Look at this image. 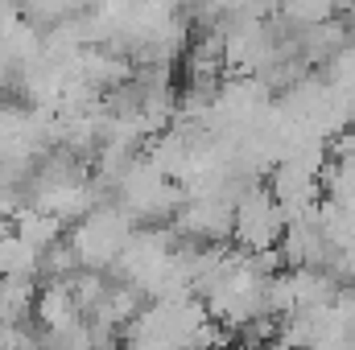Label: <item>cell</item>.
<instances>
[{"label":"cell","mask_w":355,"mask_h":350,"mask_svg":"<svg viewBox=\"0 0 355 350\" xmlns=\"http://www.w3.org/2000/svg\"><path fill=\"white\" fill-rule=\"evenodd\" d=\"M132 231H137V223L116 202H103L83 223H75V231L67 235V248L75 252L83 272H103V268H112L120 260V252L132 239Z\"/></svg>","instance_id":"cell-1"},{"label":"cell","mask_w":355,"mask_h":350,"mask_svg":"<svg viewBox=\"0 0 355 350\" xmlns=\"http://www.w3.org/2000/svg\"><path fill=\"white\" fill-rule=\"evenodd\" d=\"M12 235H17L29 252H37V256H42V252H50L54 243H62V239H67V227H62L58 219L37 214V210H29V206H25V210L12 219Z\"/></svg>","instance_id":"cell-2"}]
</instances>
